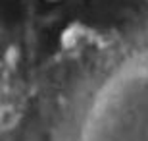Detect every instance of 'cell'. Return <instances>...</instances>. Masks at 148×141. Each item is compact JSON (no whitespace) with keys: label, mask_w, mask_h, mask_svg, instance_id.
I'll return each mask as SVG.
<instances>
[{"label":"cell","mask_w":148,"mask_h":141,"mask_svg":"<svg viewBox=\"0 0 148 141\" xmlns=\"http://www.w3.org/2000/svg\"><path fill=\"white\" fill-rule=\"evenodd\" d=\"M52 95L48 141H148V19L92 50Z\"/></svg>","instance_id":"cell-1"}]
</instances>
